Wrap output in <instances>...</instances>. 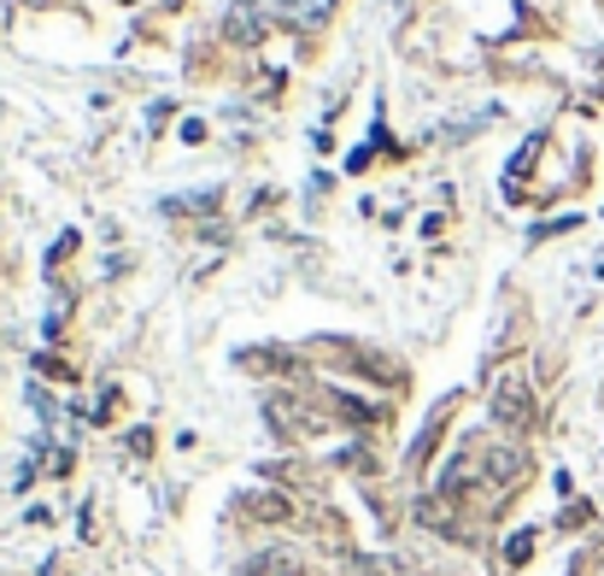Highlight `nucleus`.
<instances>
[{
	"label": "nucleus",
	"instance_id": "f257e3e1",
	"mask_svg": "<svg viewBox=\"0 0 604 576\" xmlns=\"http://www.w3.org/2000/svg\"><path fill=\"white\" fill-rule=\"evenodd\" d=\"M493 412L505 418V423H523V418L534 412V406H528V395H523V388H511V383H505V388L493 395Z\"/></svg>",
	"mask_w": 604,
	"mask_h": 576
},
{
	"label": "nucleus",
	"instance_id": "f03ea898",
	"mask_svg": "<svg viewBox=\"0 0 604 576\" xmlns=\"http://www.w3.org/2000/svg\"><path fill=\"white\" fill-rule=\"evenodd\" d=\"M534 553V535H511V565H516V558H528Z\"/></svg>",
	"mask_w": 604,
	"mask_h": 576
}]
</instances>
